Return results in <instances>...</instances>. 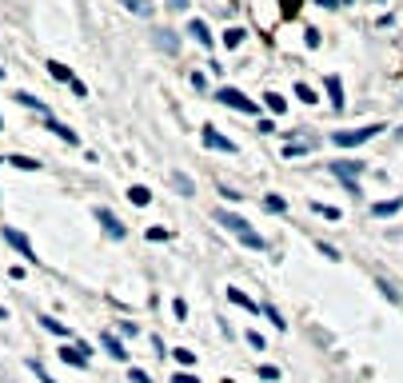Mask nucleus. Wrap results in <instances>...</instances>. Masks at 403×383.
<instances>
[{
    "mask_svg": "<svg viewBox=\"0 0 403 383\" xmlns=\"http://www.w3.org/2000/svg\"><path fill=\"white\" fill-rule=\"evenodd\" d=\"M216 223H220V228H228L232 235H240V240H244L248 247H256V252H260V247H268V244H264V235H260L256 228L244 220V216H236V212H224L220 208V212H216Z\"/></svg>",
    "mask_w": 403,
    "mask_h": 383,
    "instance_id": "obj_1",
    "label": "nucleus"
},
{
    "mask_svg": "<svg viewBox=\"0 0 403 383\" xmlns=\"http://www.w3.org/2000/svg\"><path fill=\"white\" fill-rule=\"evenodd\" d=\"M383 132V124H364V128H352V132H335L331 144H340V148H355V144H364V140L379 136Z\"/></svg>",
    "mask_w": 403,
    "mask_h": 383,
    "instance_id": "obj_2",
    "label": "nucleus"
},
{
    "mask_svg": "<svg viewBox=\"0 0 403 383\" xmlns=\"http://www.w3.org/2000/svg\"><path fill=\"white\" fill-rule=\"evenodd\" d=\"M216 100L228 104V108H236V112H248V116H256V112H260L256 100H248L244 92H236V88H216Z\"/></svg>",
    "mask_w": 403,
    "mask_h": 383,
    "instance_id": "obj_3",
    "label": "nucleus"
},
{
    "mask_svg": "<svg viewBox=\"0 0 403 383\" xmlns=\"http://www.w3.org/2000/svg\"><path fill=\"white\" fill-rule=\"evenodd\" d=\"M359 168H364V164H359V160H347V164H331V172L340 176V180H347V192H359V188L352 184V176L359 172Z\"/></svg>",
    "mask_w": 403,
    "mask_h": 383,
    "instance_id": "obj_4",
    "label": "nucleus"
},
{
    "mask_svg": "<svg viewBox=\"0 0 403 383\" xmlns=\"http://www.w3.org/2000/svg\"><path fill=\"white\" fill-rule=\"evenodd\" d=\"M4 240H8V244H13L16 252H20V256H25V260H37V256H32V244H28V240H25L20 232H13V228H4Z\"/></svg>",
    "mask_w": 403,
    "mask_h": 383,
    "instance_id": "obj_5",
    "label": "nucleus"
},
{
    "mask_svg": "<svg viewBox=\"0 0 403 383\" xmlns=\"http://www.w3.org/2000/svg\"><path fill=\"white\" fill-rule=\"evenodd\" d=\"M204 144H208V148H220V152H236V144L228 136H220L216 128H204Z\"/></svg>",
    "mask_w": 403,
    "mask_h": 383,
    "instance_id": "obj_6",
    "label": "nucleus"
},
{
    "mask_svg": "<svg viewBox=\"0 0 403 383\" xmlns=\"http://www.w3.org/2000/svg\"><path fill=\"white\" fill-rule=\"evenodd\" d=\"M152 44H156L160 52H176V37H172V28H156V32H152Z\"/></svg>",
    "mask_w": 403,
    "mask_h": 383,
    "instance_id": "obj_7",
    "label": "nucleus"
},
{
    "mask_svg": "<svg viewBox=\"0 0 403 383\" xmlns=\"http://www.w3.org/2000/svg\"><path fill=\"white\" fill-rule=\"evenodd\" d=\"M60 359H64V363H72V368H88V351H84V347H64Z\"/></svg>",
    "mask_w": 403,
    "mask_h": 383,
    "instance_id": "obj_8",
    "label": "nucleus"
},
{
    "mask_svg": "<svg viewBox=\"0 0 403 383\" xmlns=\"http://www.w3.org/2000/svg\"><path fill=\"white\" fill-rule=\"evenodd\" d=\"M96 220L104 223V232H108V235H124V223H116V216H112V212L100 208V212H96Z\"/></svg>",
    "mask_w": 403,
    "mask_h": 383,
    "instance_id": "obj_9",
    "label": "nucleus"
},
{
    "mask_svg": "<svg viewBox=\"0 0 403 383\" xmlns=\"http://www.w3.org/2000/svg\"><path fill=\"white\" fill-rule=\"evenodd\" d=\"M188 32H192L204 48H212V32H208V25H204V20H192V25H188Z\"/></svg>",
    "mask_w": 403,
    "mask_h": 383,
    "instance_id": "obj_10",
    "label": "nucleus"
},
{
    "mask_svg": "<svg viewBox=\"0 0 403 383\" xmlns=\"http://www.w3.org/2000/svg\"><path fill=\"white\" fill-rule=\"evenodd\" d=\"M120 4L136 16H152V4H156V0H120Z\"/></svg>",
    "mask_w": 403,
    "mask_h": 383,
    "instance_id": "obj_11",
    "label": "nucleus"
},
{
    "mask_svg": "<svg viewBox=\"0 0 403 383\" xmlns=\"http://www.w3.org/2000/svg\"><path fill=\"white\" fill-rule=\"evenodd\" d=\"M49 72H52V80H60V84H68V88H72V84H76V76H72V72H68V68H64V64H56V60H52V64H49Z\"/></svg>",
    "mask_w": 403,
    "mask_h": 383,
    "instance_id": "obj_12",
    "label": "nucleus"
},
{
    "mask_svg": "<svg viewBox=\"0 0 403 383\" xmlns=\"http://www.w3.org/2000/svg\"><path fill=\"white\" fill-rule=\"evenodd\" d=\"M328 92H331V104L343 108V88H340V76H328Z\"/></svg>",
    "mask_w": 403,
    "mask_h": 383,
    "instance_id": "obj_13",
    "label": "nucleus"
},
{
    "mask_svg": "<svg viewBox=\"0 0 403 383\" xmlns=\"http://www.w3.org/2000/svg\"><path fill=\"white\" fill-rule=\"evenodd\" d=\"M128 200H132L136 208H144L148 200H152V192H148V188H140V184H136V188H128Z\"/></svg>",
    "mask_w": 403,
    "mask_h": 383,
    "instance_id": "obj_14",
    "label": "nucleus"
},
{
    "mask_svg": "<svg viewBox=\"0 0 403 383\" xmlns=\"http://www.w3.org/2000/svg\"><path fill=\"white\" fill-rule=\"evenodd\" d=\"M104 347H108V351H112L116 359H124V356H128V351H124V344H120V339H116L112 332H104Z\"/></svg>",
    "mask_w": 403,
    "mask_h": 383,
    "instance_id": "obj_15",
    "label": "nucleus"
},
{
    "mask_svg": "<svg viewBox=\"0 0 403 383\" xmlns=\"http://www.w3.org/2000/svg\"><path fill=\"white\" fill-rule=\"evenodd\" d=\"M228 299H232V304H240V308H248V311H256V304H252L240 287H228Z\"/></svg>",
    "mask_w": 403,
    "mask_h": 383,
    "instance_id": "obj_16",
    "label": "nucleus"
},
{
    "mask_svg": "<svg viewBox=\"0 0 403 383\" xmlns=\"http://www.w3.org/2000/svg\"><path fill=\"white\" fill-rule=\"evenodd\" d=\"M49 128H52V132H56V136H60V140H68V144H76V132H72V128H64V124H56V120H52Z\"/></svg>",
    "mask_w": 403,
    "mask_h": 383,
    "instance_id": "obj_17",
    "label": "nucleus"
},
{
    "mask_svg": "<svg viewBox=\"0 0 403 383\" xmlns=\"http://www.w3.org/2000/svg\"><path fill=\"white\" fill-rule=\"evenodd\" d=\"M16 100H20V104H28V108H37V112H49V108H44V104L37 100V96H28V92H16Z\"/></svg>",
    "mask_w": 403,
    "mask_h": 383,
    "instance_id": "obj_18",
    "label": "nucleus"
},
{
    "mask_svg": "<svg viewBox=\"0 0 403 383\" xmlns=\"http://www.w3.org/2000/svg\"><path fill=\"white\" fill-rule=\"evenodd\" d=\"M8 164H16V168H28V172H32V168H40V164L28 160V156H8Z\"/></svg>",
    "mask_w": 403,
    "mask_h": 383,
    "instance_id": "obj_19",
    "label": "nucleus"
},
{
    "mask_svg": "<svg viewBox=\"0 0 403 383\" xmlns=\"http://www.w3.org/2000/svg\"><path fill=\"white\" fill-rule=\"evenodd\" d=\"M224 40H228V48H236V44L244 40V28H228V37H224Z\"/></svg>",
    "mask_w": 403,
    "mask_h": 383,
    "instance_id": "obj_20",
    "label": "nucleus"
},
{
    "mask_svg": "<svg viewBox=\"0 0 403 383\" xmlns=\"http://www.w3.org/2000/svg\"><path fill=\"white\" fill-rule=\"evenodd\" d=\"M172 180H176V188H180L184 196H192V180L188 176H172Z\"/></svg>",
    "mask_w": 403,
    "mask_h": 383,
    "instance_id": "obj_21",
    "label": "nucleus"
},
{
    "mask_svg": "<svg viewBox=\"0 0 403 383\" xmlns=\"http://www.w3.org/2000/svg\"><path fill=\"white\" fill-rule=\"evenodd\" d=\"M295 96H300V100H307V104H312V100H316V92H312V88H307V84H295Z\"/></svg>",
    "mask_w": 403,
    "mask_h": 383,
    "instance_id": "obj_22",
    "label": "nucleus"
},
{
    "mask_svg": "<svg viewBox=\"0 0 403 383\" xmlns=\"http://www.w3.org/2000/svg\"><path fill=\"white\" fill-rule=\"evenodd\" d=\"M264 311H268V320H271V323H276V327H280V332H283V316H280V311L271 308V304H268V308H264Z\"/></svg>",
    "mask_w": 403,
    "mask_h": 383,
    "instance_id": "obj_23",
    "label": "nucleus"
},
{
    "mask_svg": "<svg viewBox=\"0 0 403 383\" xmlns=\"http://www.w3.org/2000/svg\"><path fill=\"white\" fill-rule=\"evenodd\" d=\"M44 327H49V332H56V335H68V327H64V323H56V320H44Z\"/></svg>",
    "mask_w": 403,
    "mask_h": 383,
    "instance_id": "obj_24",
    "label": "nucleus"
},
{
    "mask_svg": "<svg viewBox=\"0 0 403 383\" xmlns=\"http://www.w3.org/2000/svg\"><path fill=\"white\" fill-rule=\"evenodd\" d=\"M128 379H132V383H152V379H148V375H144V371H136V368L128 371Z\"/></svg>",
    "mask_w": 403,
    "mask_h": 383,
    "instance_id": "obj_25",
    "label": "nucleus"
},
{
    "mask_svg": "<svg viewBox=\"0 0 403 383\" xmlns=\"http://www.w3.org/2000/svg\"><path fill=\"white\" fill-rule=\"evenodd\" d=\"M168 8H172V13H184V8H188V0H168Z\"/></svg>",
    "mask_w": 403,
    "mask_h": 383,
    "instance_id": "obj_26",
    "label": "nucleus"
},
{
    "mask_svg": "<svg viewBox=\"0 0 403 383\" xmlns=\"http://www.w3.org/2000/svg\"><path fill=\"white\" fill-rule=\"evenodd\" d=\"M172 383H200V379H196V375H184V371H180V375H176Z\"/></svg>",
    "mask_w": 403,
    "mask_h": 383,
    "instance_id": "obj_27",
    "label": "nucleus"
},
{
    "mask_svg": "<svg viewBox=\"0 0 403 383\" xmlns=\"http://www.w3.org/2000/svg\"><path fill=\"white\" fill-rule=\"evenodd\" d=\"M32 371H37V375H40V383H56V379H49V375L40 371V363H32Z\"/></svg>",
    "mask_w": 403,
    "mask_h": 383,
    "instance_id": "obj_28",
    "label": "nucleus"
},
{
    "mask_svg": "<svg viewBox=\"0 0 403 383\" xmlns=\"http://www.w3.org/2000/svg\"><path fill=\"white\" fill-rule=\"evenodd\" d=\"M0 124H4V120H0Z\"/></svg>",
    "mask_w": 403,
    "mask_h": 383,
    "instance_id": "obj_29",
    "label": "nucleus"
}]
</instances>
